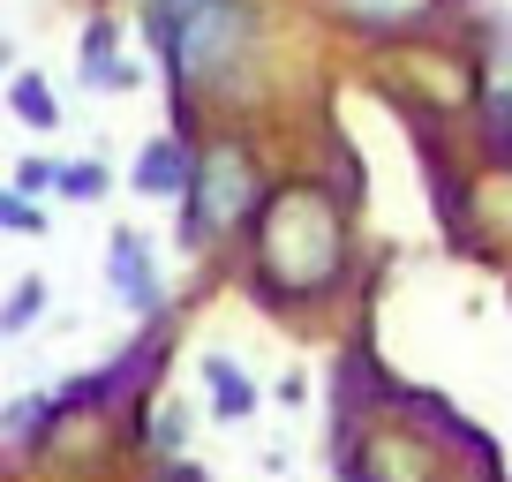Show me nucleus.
I'll use <instances>...</instances> for the list:
<instances>
[{"label":"nucleus","instance_id":"obj_1","mask_svg":"<svg viewBox=\"0 0 512 482\" xmlns=\"http://www.w3.org/2000/svg\"><path fill=\"white\" fill-rule=\"evenodd\" d=\"M249 264L272 309H309L347 279V211L324 181H279L249 219Z\"/></svg>","mask_w":512,"mask_h":482},{"label":"nucleus","instance_id":"obj_2","mask_svg":"<svg viewBox=\"0 0 512 482\" xmlns=\"http://www.w3.org/2000/svg\"><path fill=\"white\" fill-rule=\"evenodd\" d=\"M144 31L159 46L174 91H219L249 61L256 16L249 0H144Z\"/></svg>","mask_w":512,"mask_h":482},{"label":"nucleus","instance_id":"obj_3","mask_svg":"<svg viewBox=\"0 0 512 482\" xmlns=\"http://www.w3.org/2000/svg\"><path fill=\"white\" fill-rule=\"evenodd\" d=\"M181 204H189L181 211V241H189V249L249 226L256 204H264V166H256V151L241 144V136H219L211 151H196V174H189V189H181Z\"/></svg>","mask_w":512,"mask_h":482},{"label":"nucleus","instance_id":"obj_4","mask_svg":"<svg viewBox=\"0 0 512 482\" xmlns=\"http://www.w3.org/2000/svg\"><path fill=\"white\" fill-rule=\"evenodd\" d=\"M189 174H196L189 136L166 129V136H151V144L136 151V174H128V189H136V196H181V189H189Z\"/></svg>","mask_w":512,"mask_h":482},{"label":"nucleus","instance_id":"obj_5","mask_svg":"<svg viewBox=\"0 0 512 482\" xmlns=\"http://www.w3.org/2000/svg\"><path fill=\"white\" fill-rule=\"evenodd\" d=\"M347 31H369V38H400V31H422V23H437V8L445 0H324Z\"/></svg>","mask_w":512,"mask_h":482},{"label":"nucleus","instance_id":"obj_6","mask_svg":"<svg viewBox=\"0 0 512 482\" xmlns=\"http://www.w3.org/2000/svg\"><path fill=\"white\" fill-rule=\"evenodd\" d=\"M106 279L128 294V309H159V272H151V249L144 234H113V257H106Z\"/></svg>","mask_w":512,"mask_h":482},{"label":"nucleus","instance_id":"obj_7","mask_svg":"<svg viewBox=\"0 0 512 482\" xmlns=\"http://www.w3.org/2000/svg\"><path fill=\"white\" fill-rule=\"evenodd\" d=\"M204 400H211V415H219V422H249L256 415V385L241 377L234 354H211V362H204Z\"/></svg>","mask_w":512,"mask_h":482},{"label":"nucleus","instance_id":"obj_8","mask_svg":"<svg viewBox=\"0 0 512 482\" xmlns=\"http://www.w3.org/2000/svg\"><path fill=\"white\" fill-rule=\"evenodd\" d=\"M121 38H113V23L98 16L91 31H83V83H91V91H128V83H136V68L121 61Z\"/></svg>","mask_w":512,"mask_h":482},{"label":"nucleus","instance_id":"obj_9","mask_svg":"<svg viewBox=\"0 0 512 482\" xmlns=\"http://www.w3.org/2000/svg\"><path fill=\"white\" fill-rule=\"evenodd\" d=\"M8 106H16L31 129H61V98L46 91V76H8Z\"/></svg>","mask_w":512,"mask_h":482},{"label":"nucleus","instance_id":"obj_10","mask_svg":"<svg viewBox=\"0 0 512 482\" xmlns=\"http://www.w3.org/2000/svg\"><path fill=\"white\" fill-rule=\"evenodd\" d=\"M46 302H53V294H46V279H16V294H8V309H0V332H8V339H16V332H31V324L38 317H46Z\"/></svg>","mask_w":512,"mask_h":482},{"label":"nucleus","instance_id":"obj_11","mask_svg":"<svg viewBox=\"0 0 512 482\" xmlns=\"http://www.w3.org/2000/svg\"><path fill=\"white\" fill-rule=\"evenodd\" d=\"M53 189H61L68 204H98V196L113 189V174H106V166H98V159H68V166H61V181H53Z\"/></svg>","mask_w":512,"mask_h":482},{"label":"nucleus","instance_id":"obj_12","mask_svg":"<svg viewBox=\"0 0 512 482\" xmlns=\"http://www.w3.org/2000/svg\"><path fill=\"white\" fill-rule=\"evenodd\" d=\"M53 181H61V159H23L16 166V196H23V204H38Z\"/></svg>","mask_w":512,"mask_h":482},{"label":"nucleus","instance_id":"obj_13","mask_svg":"<svg viewBox=\"0 0 512 482\" xmlns=\"http://www.w3.org/2000/svg\"><path fill=\"white\" fill-rule=\"evenodd\" d=\"M0 226H16V234H46V211L23 204V196H0Z\"/></svg>","mask_w":512,"mask_h":482},{"label":"nucleus","instance_id":"obj_14","mask_svg":"<svg viewBox=\"0 0 512 482\" xmlns=\"http://www.w3.org/2000/svg\"><path fill=\"white\" fill-rule=\"evenodd\" d=\"M490 136H497V151L512 159V91H490Z\"/></svg>","mask_w":512,"mask_h":482},{"label":"nucleus","instance_id":"obj_15","mask_svg":"<svg viewBox=\"0 0 512 482\" xmlns=\"http://www.w3.org/2000/svg\"><path fill=\"white\" fill-rule=\"evenodd\" d=\"M181 422H189V415H181V407H166V415H159V430H151V437H159V445L174 452V445H181Z\"/></svg>","mask_w":512,"mask_h":482},{"label":"nucleus","instance_id":"obj_16","mask_svg":"<svg viewBox=\"0 0 512 482\" xmlns=\"http://www.w3.org/2000/svg\"><path fill=\"white\" fill-rule=\"evenodd\" d=\"M159 482H204V475H189V467H174V475H159Z\"/></svg>","mask_w":512,"mask_h":482},{"label":"nucleus","instance_id":"obj_17","mask_svg":"<svg viewBox=\"0 0 512 482\" xmlns=\"http://www.w3.org/2000/svg\"><path fill=\"white\" fill-rule=\"evenodd\" d=\"M0 61H8V46H0Z\"/></svg>","mask_w":512,"mask_h":482}]
</instances>
